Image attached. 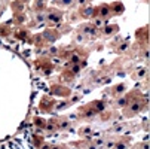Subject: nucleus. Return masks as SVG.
Wrapping results in <instances>:
<instances>
[{
    "mask_svg": "<svg viewBox=\"0 0 150 149\" xmlns=\"http://www.w3.org/2000/svg\"><path fill=\"white\" fill-rule=\"evenodd\" d=\"M82 31H83V34H86V36H94V34H97V29H95L94 26H83V27H82Z\"/></svg>",
    "mask_w": 150,
    "mask_h": 149,
    "instance_id": "f257e3e1",
    "label": "nucleus"
},
{
    "mask_svg": "<svg viewBox=\"0 0 150 149\" xmlns=\"http://www.w3.org/2000/svg\"><path fill=\"white\" fill-rule=\"evenodd\" d=\"M110 15V8L109 6H101L100 8V18H107Z\"/></svg>",
    "mask_w": 150,
    "mask_h": 149,
    "instance_id": "f03ea898",
    "label": "nucleus"
},
{
    "mask_svg": "<svg viewBox=\"0 0 150 149\" xmlns=\"http://www.w3.org/2000/svg\"><path fill=\"white\" fill-rule=\"evenodd\" d=\"M46 19L49 21V23H58V21H59V15L58 14H48L46 15Z\"/></svg>",
    "mask_w": 150,
    "mask_h": 149,
    "instance_id": "7ed1b4c3",
    "label": "nucleus"
},
{
    "mask_svg": "<svg viewBox=\"0 0 150 149\" xmlns=\"http://www.w3.org/2000/svg\"><path fill=\"white\" fill-rule=\"evenodd\" d=\"M94 27L95 29H103L104 27V19L103 18H95L94 19Z\"/></svg>",
    "mask_w": 150,
    "mask_h": 149,
    "instance_id": "20e7f679",
    "label": "nucleus"
},
{
    "mask_svg": "<svg viewBox=\"0 0 150 149\" xmlns=\"http://www.w3.org/2000/svg\"><path fill=\"white\" fill-rule=\"evenodd\" d=\"M131 111H132V112H140V111H141V103H140V101L132 103V104H131Z\"/></svg>",
    "mask_w": 150,
    "mask_h": 149,
    "instance_id": "39448f33",
    "label": "nucleus"
},
{
    "mask_svg": "<svg viewBox=\"0 0 150 149\" xmlns=\"http://www.w3.org/2000/svg\"><path fill=\"white\" fill-rule=\"evenodd\" d=\"M126 104H128V100L126 98H123V97L117 98V106H126Z\"/></svg>",
    "mask_w": 150,
    "mask_h": 149,
    "instance_id": "423d86ee",
    "label": "nucleus"
},
{
    "mask_svg": "<svg viewBox=\"0 0 150 149\" xmlns=\"http://www.w3.org/2000/svg\"><path fill=\"white\" fill-rule=\"evenodd\" d=\"M115 148H116V149H128L126 143H123V142H119V143H116V145H115Z\"/></svg>",
    "mask_w": 150,
    "mask_h": 149,
    "instance_id": "0eeeda50",
    "label": "nucleus"
},
{
    "mask_svg": "<svg viewBox=\"0 0 150 149\" xmlns=\"http://www.w3.org/2000/svg\"><path fill=\"white\" fill-rule=\"evenodd\" d=\"M59 3L64 5V6H70V5L74 3V0H59Z\"/></svg>",
    "mask_w": 150,
    "mask_h": 149,
    "instance_id": "6e6552de",
    "label": "nucleus"
},
{
    "mask_svg": "<svg viewBox=\"0 0 150 149\" xmlns=\"http://www.w3.org/2000/svg\"><path fill=\"white\" fill-rule=\"evenodd\" d=\"M36 19H37V21H40V23H42V21H45V19H46V15H45V14H37Z\"/></svg>",
    "mask_w": 150,
    "mask_h": 149,
    "instance_id": "1a4fd4ad",
    "label": "nucleus"
},
{
    "mask_svg": "<svg viewBox=\"0 0 150 149\" xmlns=\"http://www.w3.org/2000/svg\"><path fill=\"white\" fill-rule=\"evenodd\" d=\"M104 143H105V140H103V139H100V140H97V143H95V146L100 149V148H104Z\"/></svg>",
    "mask_w": 150,
    "mask_h": 149,
    "instance_id": "9d476101",
    "label": "nucleus"
},
{
    "mask_svg": "<svg viewBox=\"0 0 150 149\" xmlns=\"http://www.w3.org/2000/svg\"><path fill=\"white\" fill-rule=\"evenodd\" d=\"M76 40L79 42V43H82V42L85 40V34H82V33H79V34L76 36Z\"/></svg>",
    "mask_w": 150,
    "mask_h": 149,
    "instance_id": "9b49d317",
    "label": "nucleus"
},
{
    "mask_svg": "<svg viewBox=\"0 0 150 149\" xmlns=\"http://www.w3.org/2000/svg\"><path fill=\"white\" fill-rule=\"evenodd\" d=\"M92 12H94V9H92V8H88V9H85V12H83V14H85V16H91V15H92Z\"/></svg>",
    "mask_w": 150,
    "mask_h": 149,
    "instance_id": "f8f14e48",
    "label": "nucleus"
},
{
    "mask_svg": "<svg viewBox=\"0 0 150 149\" xmlns=\"http://www.w3.org/2000/svg\"><path fill=\"white\" fill-rule=\"evenodd\" d=\"M79 60H80V58H79V55H76V54H73V55H71V63L77 64V63H79Z\"/></svg>",
    "mask_w": 150,
    "mask_h": 149,
    "instance_id": "ddd939ff",
    "label": "nucleus"
},
{
    "mask_svg": "<svg viewBox=\"0 0 150 149\" xmlns=\"http://www.w3.org/2000/svg\"><path fill=\"white\" fill-rule=\"evenodd\" d=\"M112 31H113L112 26H105V29H104V33H105V34H110Z\"/></svg>",
    "mask_w": 150,
    "mask_h": 149,
    "instance_id": "4468645a",
    "label": "nucleus"
},
{
    "mask_svg": "<svg viewBox=\"0 0 150 149\" xmlns=\"http://www.w3.org/2000/svg\"><path fill=\"white\" fill-rule=\"evenodd\" d=\"M122 91H125V85L123 83L117 85V88H116V93H122Z\"/></svg>",
    "mask_w": 150,
    "mask_h": 149,
    "instance_id": "2eb2a0df",
    "label": "nucleus"
},
{
    "mask_svg": "<svg viewBox=\"0 0 150 149\" xmlns=\"http://www.w3.org/2000/svg\"><path fill=\"white\" fill-rule=\"evenodd\" d=\"M104 148H109V149L110 148H115V142H105L104 143Z\"/></svg>",
    "mask_w": 150,
    "mask_h": 149,
    "instance_id": "dca6fc26",
    "label": "nucleus"
},
{
    "mask_svg": "<svg viewBox=\"0 0 150 149\" xmlns=\"http://www.w3.org/2000/svg\"><path fill=\"white\" fill-rule=\"evenodd\" d=\"M52 63H54V64H59V58L54 57V58H52Z\"/></svg>",
    "mask_w": 150,
    "mask_h": 149,
    "instance_id": "f3484780",
    "label": "nucleus"
},
{
    "mask_svg": "<svg viewBox=\"0 0 150 149\" xmlns=\"http://www.w3.org/2000/svg\"><path fill=\"white\" fill-rule=\"evenodd\" d=\"M67 127H69V122H62L61 124V128H67Z\"/></svg>",
    "mask_w": 150,
    "mask_h": 149,
    "instance_id": "a211bd4d",
    "label": "nucleus"
},
{
    "mask_svg": "<svg viewBox=\"0 0 150 149\" xmlns=\"http://www.w3.org/2000/svg\"><path fill=\"white\" fill-rule=\"evenodd\" d=\"M144 73H146V70H140V72H138V76H140V78H143V76H144Z\"/></svg>",
    "mask_w": 150,
    "mask_h": 149,
    "instance_id": "6ab92c4d",
    "label": "nucleus"
},
{
    "mask_svg": "<svg viewBox=\"0 0 150 149\" xmlns=\"http://www.w3.org/2000/svg\"><path fill=\"white\" fill-rule=\"evenodd\" d=\"M77 70H79V66L74 64V66H73V72H77Z\"/></svg>",
    "mask_w": 150,
    "mask_h": 149,
    "instance_id": "aec40b11",
    "label": "nucleus"
},
{
    "mask_svg": "<svg viewBox=\"0 0 150 149\" xmlns=\"http://www.w3.org/2000/svg\"><path fill=\"white\" fill-rule=\"evenodd\" d=\"M57 51H58L57 48H52V49H51V54H57Z\"/></svg>",
    "mask_w": 150,
    "mask_h": 149,
    "instance_id": "412c9836",
    "label": "nucleus"
},
{
    "mask_svg": "<svg viewBox=\"0 0 150 149\" xmlns=\"http://www.w3.org/2000/svg\"><path fill=\"white\" fill-rule=\"evenodd\" d=\"M79 3H82V5H85V3H86V0H79Z\"/></svg>",
    "mask_w": 150,
    "mask_h": 149,
    "instance_id": "4be33fe9",
    "label": "nucleus"
},
{
    "mask_svg": "<svg viewBox=\"0 0 150 149\" xmlns=\"http://www.w3.org/2000/svg\"><path fill=\"white\" fill-rule=\"evenodd\" d=\"M89 149H97V146H91V148H89Z\"/></svg>",
    "mask_w": 150,
    "mask_h": 149,
    "instance_id": "5701e85b",
    "label": "nucleus"
},
{
    "mask_svg": "<svg viewBox=\"0 0 150 149\" xmlns=\"http://www.w3.org/2000/svg\"><path fill=\"white\" fill-rule=\"evenodd\" d=\"M52 149H59V148H52Z\"/></svg>",
    "mask_w": 150,
    "mask_h": 149,
    "instance_id": "b1692460",
    "label": "nucleus"
}]
</instances>
